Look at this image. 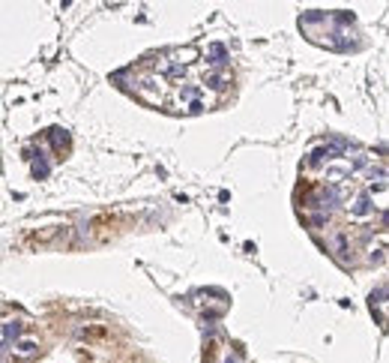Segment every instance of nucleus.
<instances>
[{"label":"nucleus","mask_w":389,"mask_h":363,"mask_svg":"<svg viewBox=\"0 0 389 363\" xmlns=\"http://www.w3.org/2000/svg\"><path fill=\"white\" fill-rule=\"evenodd\" d=\"M15 354H21V357H33V354H39V342L21 339V342H15Z\"/></svg>","instance_id":"1"},{"label":"nucleus","mask_w":389,"mask_h":363,"mask_svg":"<svg viewBox=\"0 0 389 363\" xmlns=\"http://www.w3.org/2000/svg\"><path fill=\"white\" fill-rule=\"evenodd\" d=\"M18 333H21V321L6 324V339H12V336H18Z\"/></svg>","instance_id":"2"}]
</instances>
